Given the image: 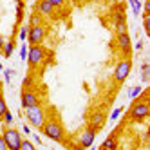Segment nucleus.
Listing matches in <instances>:
<instances>
[{
  "label": "nucleus",
  "instance_id": "c85d7f7f",
  "mask_svg": "<svg viewBox=\"0 0 150 150\" xmlns=\"http://www.w3.org/2000/svg\"><path fill=\"white\" fill-rule=\"evenodd\" d=\"M49 2H51L52 6H54V9H56V7H63L67 0H49Z\"/></svg>",
  "mask_w": 150,
  "mask_h": 150
},
{
  "label": "nucleus",
  "instance_id": "dca6fc26",
  "mask_svg": "<svg viewBox=\"0 0 150 150\" xmlns=\"http://www.w3.org/2000/svg\"><path fill=\"white\" fill-rule=\"evenodd\" d=\"M13 51H15V42H13V38L9 40V42H4V47H2L4 56L6 58H11L13 56Z\"/></svg>",
  "mask_w": 150,
  "mask_h": 150
},
{
  "label": "nucleus",
  "instance_id": "72a5a7b5",
  "mask_svg": "<svg viewBox=\"0 0 150 150\" xmlns=\"http://www.w3.org/2000/svg\"><path fill=\"white\" fill-rule=\"evenodd\" d=\"M2 47H4V36L0 35V51H2Z\"/></svg>",
  "mask_w": 150,
  "mask_h": 150
},
{
  "label": "nucleus",
  "instance_id": "20e7f679",
  "mask_svg": "<svg viewBox=\"0 0 150 150\" xmlns=\"http://www.w3.org/2000/svg\"><path fill=\"white\" fill-rule=\"evenodd\" d=\"M150 114V107H148V101H134L132 103V109L128 112V120L132 123H141L145 121Z\"/></svg>",
  "mask_w": 150,
  "mask_h": 150
},
{
  "label": "nucleus",
  "instance_id": "423d86ee",
  "mask_svg": "<svg viewBox=\"0 0 150 150\" xmlns=\"http://www.w3.org/2000/svg\"><path fill=\"white\" fill-rule=\"evenodd\" d=\"M45 36H47V29H45L44 24H40V25H29V33H27V44L29 45L44 44Z\"/></svg>",
  "mask_w": 150,
  "mask_h": 150
},
{
  "label": "nucleus",
  "instance_id": "f3484780",
  "mask_svg": "<svg viewBox=\"0 0 150 150\" xmlns=\"http://www.w3.org/2000/svg\"><path fill=\"white\" fill-rule=\"evenodd\" d=\"M128 6H130L134 16H139V13H141V7H143V0H128Z\"/></svg>",
  "mask_w": 150,
  "mask_h": 150
},
{
  "label": "nucleus",
  "instance_id": "4468645a",
  "mask_svg": "<svg viewBox=\"0 0 150 150\" xmlns=\"http://www.w3.org/2000/svg\"><path fill=\"white\" fill-rule=\"evenodd\" d=\"M117 136H116V132H112L109 137L105 139V141L101 143V146L100 148H109V150H116L117 148V139H116Z\"/></svg>",
  "mask_w": 150,
  "mask_h": 150
},
{
  "label": "nucleus",
  "instance_id": "aec40b11",
  "mask_svg": "<svg viewBox=\"0 0 150 150\" xmlns=\"http://www.w3.org/2000/svg\"><path fill=\"white\" fill-rule=\"evenodd\" d=\"M40 24H44V18H42V15L40 13H33V15H31L29 16V24L27 25H40Z\"/></svg>",
  "mask_w": 150,
  "mask_h": 150
},
{
  "label": "nucleus",
  "instance_id": "412c9836",
  "mask_svg": "<svg viewBox=\"0 0 150 150\" xmlns=\"http://www.w3.org/2000/svg\"><path fill=\"white\" fill-rule=\"evenodd\" d=\"M143 25H145V33L150 36V13H143Z\"/></svg>",
  "mask_w": 150,
  "mask_h": 150
},
{
  "label": "nucleus",
  "instance_id": "2eb2a0df",
  "mask_svg": "<svg viewBox=\"0 0 150 150\" xmlns=\"http://www.w3.org/2000/svg\"><path fill=\"white\" fill-rule=\"evenodd\" d=\"M24 9H25V2L24 0H16V24L18 25L24 22Z\"/></svg>",
  "mask_w": 150,
  "mask_h": 150
},
{
  "label": "nucleus",
  "instance_id": "1a4fd4ad",
  "mask_svg": "<svg viewBox=\"0 0 150 150\" xmlns=\"http://www.w3.org/2000/svg\"><path fill=\"white\" fill-rule=\"evenodd\" d=\"M40 103V96L33 91V89H24L22 91V107L27 109V107H33Z\"/></svg>",
  "mask_w": 150,
  "mask_h": 150
},
{
  "label": "nucleus",
  "instance_id": "7c9ffc66",
  "mask_svg": "<svg viewBox=\"0 0 150 150\" xmlns=\"http://www.w3.org/2000/svg\"><path fill=\"white\" fill-rule=\"evenodd\" d=\"M22 132H24L25 136L31 134V125H29V123H24V125H22Z\"/></svg>",
  "mask_w": 150,
  "mask_h": 150
},
{
  "label": "nucleus",
  "instance_id": "39448f33",
  "mask_svg": "<svg viewBox=\"0 0 150 150\" xmlns=\"http://www.w3.org/2000/svg\"><path fill=\"white\" fill-rule=\"evenodd\" d=\"M2 136H4V141L9 150H20V145H22V139H24L20 130H16L13 127H4Z\"/></svg>",
  "mask_w": 150,
  "mask_h": 150
},
{
  "label": "nucleus",
  "instance_id": "5701e85b",
  "mask_svg": "<svg viewBox=\"0 0 150 150\" xmlns=\"http://www.w3.org/2000/svg\"><path fill=\"white\" fill-rule=\"evenodd\" d=\"M20 150H35V143H31L29 139H22V145H20Z\"/></svg>",
  "mask_w": 150,
  "mask_h": 150
},
{
  "label": "nucleus",
  "instance_id": "cd10ccee",
  "mask_svg": "<svg viewBox=\"0 0 150 150\" xmlns=\"http://www.w3.org/2000/svg\"><path fill=\"white\" fill-rule=\"evenodd\" d=\"M121 112H123V109H121V107H117L116 110H112V116H110V120H112V121H116L117 117H120V114H121Z\"/></svg>",
  "mask_w": 150,
  "mask_h": 150
},
{
  "label": "nucleus",
  "instance_id": "9d476101",
  "mask_svg": "<svg viewBox=\"0 0 150 150\" xmlns=\"http://www.w3.org/2000/svg\"><path fill=\"white\" fill-rule=\"evenodd\" d=\"M116 44H117L120 51L123 52V54H125L127 58L130 56V51H132V47H130V38H128V35H127V33H117Z\"/></svg>",
  "mask_w": 150,
  "mask_h": 150
},
{
  "label": "nucleus",
  "instance_id": "4be33fe9",
  "mask_svg": "<svg viewBox=\"0 0 150 150\" xmlns=\"http://www.w3.org/2000/svg\"><path fill=\"white\" fill-rule=\"evenodd\" d=\"M27 33H29V25H22V27H20V35H18L20 42H25L27 40Z\"/></svg>",
  "mask_w": 150,
  "mask_h": 150
},
{
  "label": "nucleus",
  "instance_id": "c756f323",
  "mask_svg": "<svg viewBox=\"0 0 150 150\" xmlns=\"http://www.w3.org/2000/svg\"><path fill=\"white\" fill-rule=\"evenodd\" d=\"M148 80H150V72L148 71H141V81L143 83H148Z\"/></svg>",
  "mask_w": 150,
  "mask_h": 150
},
{
  "label": "nucleus",
  "instance_id": "393cba45",
  "mask_svg": "<svg viewBox=\"0 0 150 150\" xmlns=\"http://www.w3.org/2000/svg\"><path fill=\"white\" fill-rule=\"evenodd\" d=\"M27 51H29V45L25 42H22V47H20V58H22V62H25V58H27Z\"/></svg>",
  "mask_w": 150,
  "mask_h": 150
},
{
  "label": "nucleus",
  "instance_id": "e433bc0d",
  "mask_svg": "<svg viewBox=\"0 0 150 150\" xmlns=\"http://www.w3.org/2000/svg\"><path fill=\"white\" fill-rule=\"evenodd\" d=\"M114 2H117V0H114Z\"/></svg>",
  "mask_w": 150,
  "mask_h": 150
},
{
  "label": "nucleus",
  "instance_id": "0eeeda50",
  "mask_svg": "<svg viewBox=\"0 0 150 150\" xmlns=\"http://www.w3.org/2000/svg\"><path fill=\"white\" fill-rule=\"evenodd\" d=\"M130 69H132L130 58H125V60H121L120 63H117L116 71H114V80H116V83H123L128 78V74H130Z\"/></svg>",
  "mask_w": 150,
  "mask_h": 150
},
{
  "label": "nucleus",
  "instance_id": "6e6552de",
  "mask_svg": "<svg viewBox=\"0 0 150 150\" xmlns=\"http://www.w3.org/2000/svg\"><path fill=\"white\" fill-rule=\"evenodd\" d=\"M94 139H96V130H94V128H91V127H87L78 136V143H80L81 148H91L92 143H94Z\"/></svg>",
  "mask_w": 150,
  "mask_h": 150
},
{
  "label": "nucleus",
  "instance_id": "2f4dec72",
  "mask_svg": "<svg viewBox=\"0 0 150 150\" xmlns=\"http://www.w3.org/2000/svg\"><path fill=\"white\" fill-rule=\"evenodd\" d=\"M0 150H7V145H6V141H4V136L0 134Z\"/></svg>",
  "mask_w": 150,
  "mask_h": 150
},
{
  "label": "nucleus",
  "instance_id": "ddd939ff",
  "mask_svg": "<svg viewBox=\"0 0 150 150\" xmlns=\"http://www.w3.org/2000/svg\"><path fill=\"white\" fill-rule=\"evenodd\" d=\"M105 120H107V116H105V112H94L92 116H91V120H89V127L91 128H94L96 132L98 130H101L103 128V125H105Z\"/></svg>",
  "mask_w": 150,
  "mask_h": 150
},
{
  "label": "nucleus",
  "instance_id": "f8f14e48",
  "mask_svg": "<svg viewBox=\"0 0 150 150\" xmlns=\"http://www.w3.org/2000/svg\"><path fill=\"white\" fill-rule=\"evenodd\" d=\"M112 20H114L116 33H127V18H125L123 11H114L112 13Z\"/></svg>",
  "mask_w": 150,
  "mask_h": 150
},
{
  "label": "nucleus",
  "instance_id": "c9c22d12",
  "mask_svg": "<svg viewBox=\"0 0 150 150\" xmlns=\"http://www.w3.org/2000/svg\"><path fill=\"white\" fill-rule=\"evenodd\" d=\"M0 71H4V65H2V63H0Z\"/></svg>",
  "mask_w": 150,
  "mask_h": 150
},
{
  "label": "nucleus",
  "instance_id": "9b49d317",
  "mask_svg": "<svg viewBox=\"0 0 150 150\" xmlns=\"http://www.w3.org/2000/svg\"><path fill=\"white\" fill-rule=\"evenodd\" d=\"M35 11L40 13L42 16H52V13H54V6H52L49 0H38V2L35 4Z\"/></svg>",
  "mask_w": 150,
  "mask_h": 150
},
{
  "label": "nucleus",
  "instance_id": "a211bd4d",
  "mask_svg": "<svg viewBox=\"0 0 150 150\" xmlns=\"http://www.w3.org/2000/svg\"><path fill=\"white\" fill-rule=\"evenodd\" d=\"M4 123V127H13V123H15V117H13V114H11V110H6V114L2 116V120H0Z\"/></svg>",
  "mask_w": 150,
  "mask_h": 150
},
{
  "label": "nucleus",
  "instance_id": "f03ea898",
  "mask_svg": "<svg viewBox=\"0 0 150 150\" xmlns=\"http://www.w3.org/2000/svg\"><path fill=\"white\" fill-rule=\"evenodd\" d=\"M24 114H25V120L31 127H36L40 128L44 125V121L47 120V112H45V107L38 103V105H33V107H27L24 109Z\"/></svg>",
  "mask_w": 150,
  "mask_h": 150
},
{
  "label": "nucleus",
  "instance_id": "f257e3e1",
  "mask_svg": "<svg viewBox=\"0 0 150 150\" xmlns=\"http://www.w3.org/2000/svg\"><path fill=\"white\" fill-rule=\"evenodd\" d=\"M42 134H44L45 137L52 139V141L56 143H63L65 141V130H63V127L58 120H54V117H51V120H45L44 125L40 127Z\"/></svg>",
  "mask_w": 150,
  "mask_h": 150
},
{
  "label": "nucleus",
  "instance_id": "6ab92c4d",
  "mask_svg": "<svg viewBox=\"0 0 150 150\" xmlns=\"http://www.w3.org/2000/svg\"><path fill=\"white\" fill-rule=\"evenodd\" d=\"M143 92H145V89L141 87V85H137V87H132L130 91H128V98H130V100H136V98H139Z\"/></svg>",
  "mask_w": 150,
  "mask_h": 150
},
{
  "label": "nucleus",
  "instance_id": "a878e982",
  "mask_svg": "<svg viewBox=\"0 0 150 150\" xmlns=\"http://www.w3.org/2000/svg\"><path fill=\"white\" fill-rule=\"evenodd\" d=\"M4 76H6V81H11L15 76V69H4Z\"/></svg>",
  "mask_w": 150,
  "mask_h": 150
},
{
  "label": "nucleus",
  "instance_id": "bb28decb",
  "mask_svg": "<svg viewBox=\"0 0 150 150\" xmlns=\"http://www.w3.org/2000/svg\"><path fill=\"white\" fill-rule=\"evenodd\" d=\"M31 87H33V76L29 74V76L24 78V89H31Z\"/></svg>",
  "mask_w": 150,
  "mask_h": 150
},
{
  "label": "nucleus",
  "instance_id": "473e14b6",
  "mask_svg": "<svg viewBox=\"0 0 150 150\" xmlns=\"http://www.w3.org/2000/svg\"><path fill=\"white\" fill-rule=\"evenodd\" d=\"M136 49H137V51H141V49H143V42H141V40H139L137 44H136Z\"/></svg>",
  "mask_w": 150,
  "mask_h": 150
},
{
  "label": "nucleus",
  "instance_id": "b1692460",
  "mask_svg": "<svg viewBox=\"0 0 150 150\" xmlns=\"http://www.w3.org/2000/svg\"><path fill=\"white\" fill-rule=\"evenodd\" d=\"M7 109H9V107H7V101L4 100V96H0V120H2V116L6 114Z\"/></svg>",
  "mask_w": 150,
  "mask_h": 150
},
{
  "label": "nucleus",
  "instance_id": "f704fd0d",
  "mask_svg": "<svg viewBox=\"0 0 150 150\" xmlns=\"http://www.w3.org/2000/svg\"><path fill=\"white\" fill-rule=\"evenodd\" d=\"M0 96H4V85H2V81H0Z\"/></svg>",
  "mask_w": 150,
  "mask_h": 150
},
{
  "label": "nucleus",
  "instance_id": "7ed1b4c3",
  "mask_svg": "<svg viewBox=\"0 0 150 150\" xmlns=\"http://www.w3.org/2000/svg\"><path fill=\"white\" fill-rule=\"evenodd\" d=\"M45 54H47V51L45 47L38 44V45H29V51H27V65L29 69H35V67H40L42 63L45 62Z\"/></svg>",
  "mask_w": 150,
  "mask_h": 150
}]
</instances>
